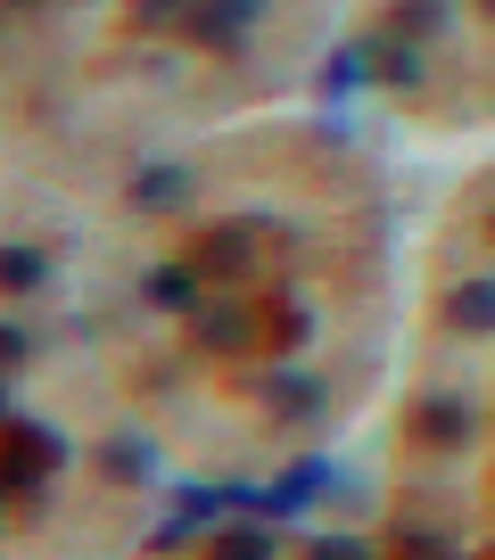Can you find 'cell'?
<instances>
[{
	"instance_id": "1",
	"label": "cell",
	"mask_w": 495,
	"mask_h": 560,
	"mask_svg": "<svg viewBox=\"0 0 495 560\" xmlns=\"http://www.w3.org/2000/svg\"><path fill=\"white\" fill-rule=\"evenodd\" d=\"M58 429H9V454H0V487H34V478L58 470Z\"/></svg>"
},
{
	"instance_id": "2",
	"label": "cell",
	"mask_w": 495,
	"mask_h": 560,
	"mask_svg": "<svg viewBox=\"0 0 495 560\" xmlns=\"http://www.w3.org/2000/svg\"><path fill=\"white\" fill-rule=\"evenodd\" d=\"M405 429H413L422 445H462V438H471V404H454V396H422V404L405 412Z\"/></svg>"
},
{
	"instance_id": "3",
	"label": "cell",
	"mask_w": 495,
	"mask_h": 560,
	"mask_svg": "<svg viewBox=\"0 0 495 560\" xmlns=\"http://www.w3.org/2000/svg\"><path fill=\"white\" fill-rule=\"evenodd\" d=\"M248 256H256V247H248V231L240 223H215V231H198V272H231V280H240L248 272Z\"/></svg>"
},
{
	"instance_id": "4",
	"label": "cell",
	"mask_w": 495,
	"mask_h": 560,
	"mask_svg": "<svg viewBox=\"0 0 495 560\" xmlns=\"http://www.w3.org/2000/svg\"><path fill=\"white\" fill-rule=\"evenodd\" d=\"M446 322H454V330H471V338H487V330H495V280H462L454 298H446Z\"/></svg>"
},
{
	"instance_id": "5",
	"label": "cell",
	"mask_w": 495,
	"mask_h": 560,
	"mask_svg": "<svg viewBox=\"0 0 495 560\" xmlns=\"http://www.w3.org/2000/svg\"><path fill=\"white\" fill-rule=\"evenodd\" d=\"M198 298V264H158V272H149V305H191Z\"/></svg>"
},
{
	"instance_id": "6",
	"label": "cell",
	"mask_w": 495,
	"mask_h": 560,
	"mask_svg": "<svg viewBox=\"0 0 495 560\" xmlns=\"http://www.w3.org/2000/svg\"><path fill=\"white\" fill-rule=\"evenodd\" d=\"M198 338H207V347H248L256 330H248L240 305H207V314H198Z\"/></svg>"
},
{
	"instance_id": "7",
	"label": "cell",
	"mask_w": 495,
	"mask_h": 560,
	"mask_svg": "<svg viewBox=\"0 0 495 560\" xmlns=\"http://www.w3.org/2000/svg\"><path fill=\"white\" fill-rule=\"evenodd\" d=\"M42 272H50L42 247H0V289H9V298H18V289H42Z\"/></svg>"
},
{
	"instance_id": "8",
	"label": "cell",
	"mask_w": 495,
	"mask_h": 560,
	"mask_svg": "<svg viewBox=\"0 0 495 560\" xmlns=\"http://www.w3.org/2000/svg\"><path fill=\"white\" fill-rule=\"evenodd\" d=\"M248 18H256V0H215L207 18H198V42H223V34H240Z\"/></svg>"
},
{
	"instance_id": "9",
	"label": "cell",
	"mask_w": 495,
	"mask_h": 560,
	"mask_svg": "<svg viewBox=\"0 0 495 560\" xmlns=\"http://www.w3.org/2000/svg\"><path fill=\"white\" fill-rule=\"evenodd\" d=\"M182 190H191V182H182V174H174V165H149V174H141V182H133V198H141V207H174V198H182Z\"/></svg>"
},
{
	"instance_id": "10",
	"label": "cell",
	"mask_w": 495,
	"mask_h": 560,
	"mask_svg": "<svg viewBox=\"0 0 495 560\" xmlns=\"http://www.w3.org/2000/svg\"><path fill=\"white\" fill-rule=\"evenodd\" d=\"M141 470H149V454H141V445H133V438H124L116 454H107V478H141Z\"/></svg>"
},
{
	"instance_id": "11",
	"label": "cell",
	"mask_w": 495,
	"mask_h": 560,
	"mask_svg": "<svg viewBox=\"0 0 495 560\" xmlns=\"http://www.w3.org/2000/svg\"><path fill=\"white\" fill-rule=\"evenodd\" d=\"M396 25H405V34H422V25H438V0H396Z\"/></svg>"
},
{
	"instance_id": "12",
	"label": "cell",
	"mask_w": 495,
	"mask_h": 560,
	"mask_svg": "<svg viewBox=\"0 0 495 560\" xmlns=\"http://www.w3.org/2000/svg\"><path fill=\"white\" fill-rule=\"evenodd\" d=\"M9 363H25V338L18 330H0V371H9Z\"/></svg>"
},
{
	"instance_id": "13",
	"label": "cell",
	"mask_w": 495,
	"mask_h": 560,
	"mask_svg": "<svg viewBox=\"0 0 495 560\" xmlns=\"http://www.w3.org/2000/svg\"><path fill=\"white\" fill-rule=\"evenodd\" d=\"M133 9H141V18H174L182 0H133Z\"/></svg>"
},
{
	"instance_id": "14",
	"label": "cell",
	"mask_w": 495,
	"mask_h": 560,
	"mask_svg": "<svg viewBox=\"0 0 495 560\" xmlns=\"http://www.w3.org/2000/svg\"><path fill=\"white\" fill-rule=\"evenodd\" d=\"M479 9H487V18H495V0H479Z\"/></svg>"
},
{
	"instance_id": "15",
	"label": "cell",
	"mask_w": 495,
	"mask_h": 560,
	"mask_svg": "<svg viewBox=\"0 0 495 560\" xmlns=\"http://www.w3.org/2000/svg\"><path fill=\"white\" fill-rule=\"evenodd\" d=\"M487 240H495V214H487Z\"/></svg>"
}]
</instances>
